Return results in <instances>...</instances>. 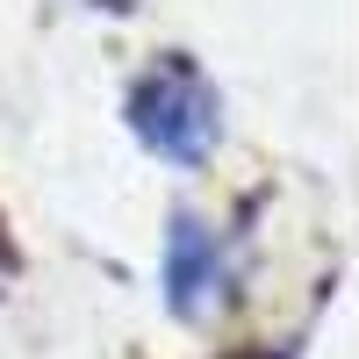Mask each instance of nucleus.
Here are the masks:
<instances>
[{"label": "nucleus", "instance_id": "f257e3e1", "mask_svg": "<svg viewBox=\"0 0 359 359\" xmlns=\"http://www.w3.org/2000/svg\"><path fill=\"white\" fill-rule=\"evenodd\" d=\"M130 123H137V137L151 144L158 158L194 165L208 144H216V94H208V79L187 65V57H165L158 72L137 79V94H130Z\"/></svg>", "mask_w": 359, "mask_h": 359}, {"label": "nucleus", "instance_id": "f03ea898", "mask_svg": "<svg viewBox=\"0 0 359 359\" xmlns=\"http://www.w3.org/2000/svg\"><path fill=\"white\" fill-rule=\"evenodd\" d=\"M165 287H172V309L180 316H201L208 302L223 294V252L194 216H180L165 237Z\"/></svg>", "mask_w": 359, "mask_h": 359}]
</instances>
